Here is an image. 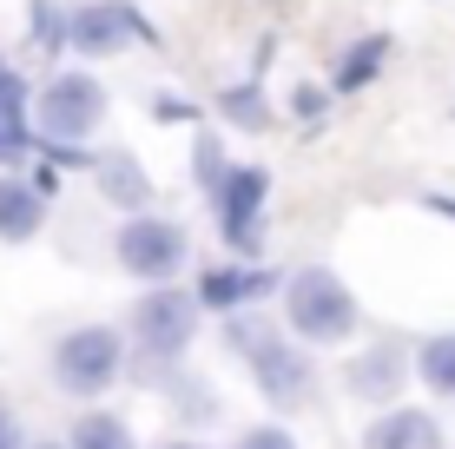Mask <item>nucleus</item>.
<instances>
[{
	"label": "nucleus",
	"mask_w": 455,
	"mask_h": 449,
	"mask_svg": "<svg viewBox=\"0 0 455 449\" xmlns=\"http://www.w3.org/2000/svg\"><path fill=\"white\" fill-rule=\"evenodd\" d=\"M271 291H284V277L271 265H205L192 298H198V311L231 317V311H251L258 298H271Z\"/></svg>",
	"instance_id": "9d476101"
},
{
	"label": "nucleus",
	"mask_w": 455,
	"mask_h": 449,
	"mask_svg": "<svg viewBox=\"0 0 455 449\" xmlns=\"http://www.w3.org/2000/svg\"><path fill=\"white\" fill-rule=\"evenodd\" d=\"M410 377H416V370H410V344H403V337H376V344H363V350L350 357L343 390H350L356 404H383V410H389Z\"/></svg>",
	"instance_id": "1a4fd4ad"
},
{
	"label": "nucleus",
	"mask_w": 455,
	"mask_h": 449,
	"mask_svg": "<svg viewBox=\"0 0 455 449\" xmlns=\"http://www.w3.org/2000/svg\"><path fill=\"white\" fill-rule=\"evenodd\" d=\"M225 344H231V357H244L251 390H258L271 410H310L317 404V364H310V350L297 344V337H284L277 317L231 311L225 317Z\"/></svg>",
	"instance_id": "f257e3e1"
},
{
	"label": "nucleus",
	"mask_w": 455,
	"mask_h": 449,
	"mask_svg": "<svg viewBox=\"0 0 455 449\" xmlns=\"http://www.w3.org/2000/svg\"><path fill=\"white\" fill-rule=\"evenodd\" d=\"M159 449H205L198 437H172V443H159Z\"/></svg>",
	"instance_id": "a878e982"
},
{
	"label": "nucleus",
	"mask_w": 455,
	"mask_h": 449,
	"mask_svg": "<svg viewBox=\"0 0 455 449\" xmlns=\"http://www.w3.org/2000/svg\"><path fill=\"white\" fill-rule=\"evenodd\" d=\"M218 119L238 132H271V100H264L258 80H238V86L218 92Z\"/></svg>",
	"instance_id": "f3484780"
},
{
	"label": "nucleus",
	"mask_w": 455,
	"mask_h": 449,
	"mask_svg": "<svg viewBox=\"0 0 455 449\" xmlns=\"http://www.w3.org/2000/svg\"><path fill=\"white\" fill-rule=\"evenodd\" d=\"M323 113H331V86L297 80V86H291V119H297V126H317Z\"/></svg>",
	"instance_id": "4be33fe9"
},
{
	"label": "nucleus",
	"mask_w": 455,
	"mask_h": 449,
	"mask_svg": "<svg viewBox=\"0 0 455 449\" xmlns=\"http://www.w3.org/2000/svg\"><path fill=\"white\" fill-rule=\"evenodd\" d=\"M284 337H297L304 350H323V344H350L356 324H363V304L356 291L343 285L331 265H297L284 277Z\"/></svg>",
	"instance_id": "7ed1b4c3"
},
{
	"label": "nucleus",
	"mask_w": 455,
	"mask_h": 449,
	"mask_svg": "<svg viewBox=\"0 0 455 449\" xmlns=\"http://www.w3.org/2000/svg\"><path fill=\"white\" fill-rule=\"evenodd\" d=\"M0 449H27V429H20V416L7 404H0Z\"/></svg>",
	"instance_id": "b1692460"
},
{
	"label": "nucleus",
	"mask_w": 455,
	"mask_h": 449,
	"mask_svg": "<svg viewBox=\"0 0 455 449\" xmlns=\"http://www.w3.org/2000/svg\"><path fill=\"white\" fill-rule=\"evenodd\" d=\"M132 350H139V383H152V390H165V377L185 364V350H192L198 337V298L185 285H146V298L132 304Z\"/></svg>",
	"instance_id": "f03ea898"
},
{
	"label": "nucleus",
	"mask_w": 455,
	"mask_h": 449,
	"mask_svg": "<svg viewBox=\"0 0 455 449\" xmlns=\"http://www.w3.org/2000/svg\"><path fill=\"white\" fill-rule=\"evenodd\" d=\"M27 34H34L40 53H67V7L60 0H34L27 7Z\"/></svg>",
	"instance_id": "aec40b11"
},
{
	"label": "nucleus",
	"mask_w": 455,
	"mask_h": 449,
	"mask_svg": "<svg viewBox=\"0 0 455 449\" xmlns=\"http://www.w3.org/2000/svg\"><path fill=\"white\" fill-rule=\"evenodd\" d=\"M264 198H271V172H264V165H231L225 185L212 192L218 238L238 258H251V265H258V252H264Z\"/></svg>",
	"instance_id": "6e6552de"
},
{
	"label": "nucleus",
	"mask_w": 455,
	"mask_h": 449,
	"mask_svg": "<svg viewBox=\"0 0 455 449\" xmlns=\"http://www.w3.org/2000/svg\"><path fill=\"white\" fill-rule=\"evenodd\" d=\"M92 185H100V198L119 205L125 219H132V212H152V172L132 152H92Z\"/></svg>",
	"instance_id": "9b49d317"
},
{
	"label": "nucleus",
	"mask_w": 455,
	"mask_h": 449,
	"mask_svg": "<svg viewBox=\"0 0 455 449\" xmlns=\"http://www.w3.org/2000/svg\"><path fill=\"white\" fill-rule=\"evenodd\" d=\"M165 397H172V423H212L218 416V390L198 377V370H172Z\"/></svg>",
	"instance_id": "dca6fc26"
},
{
	"label": "nucleus",
	"mask_w": 455,
	"mask_h": 449,
	"mask_svg": "<svg viewBox=\"0 0 455 449\" xmlns=\"http://www.w3.org/2000/svg\"><path fill=\"white\" fill-rule=\"evenodd\" d=\"M34 152V119L27 113H0V165H20Z\"/></svg>",
	"instance_id": "412c9836"
},
{
	"label": "nucleus",
	"mask_w": 455,
	"mask_h": 449,
	"mask_svg": "<svg viewBox=\"0 0 455 449\" xmlns=\"http://www.w3.org/2000/svg\"><path fill=\"white\" fill-rule=\"evenodd\" d=\"M119 377H125V331H113V324H73L53 344V390L60 397L92 404V397H106Z\"/></svg>",
	"instance_id": "39448f33"
},
{
	"label": "nucleus",
	"mask_w": 455,
	"mask_h": 449,
	"mask_svg": "<svg viewBox=\"0 0 455 449\" xmlns=\"http://www.w3.org/2000/svg\"><path fill=\"white\" fill-rule=\"evenodd\" d=\"M231 172V159H225V146H218V132H192V179H198V192H218Z\"/></svg>",
	"instance_id": "6ab92c4d"
},
{
	"label": "nucleus",
	"mask_w": 455,
	"mask_h": 449,
	"mask_svg": "<svg viewBox=\"0 0 455 449\" xmlns=\"http://www.w3.org/2000/svg\"><path fill=\"white\" fill-rule=\"evenodd\" d=\"M416 377L429 383L435 397H455V331H429L416 344Z\"/></svg>",
	"instance_id": "a211bd4d"
},
{
	"label": "nucleus",
	"mask_w": 455,
	"mask_h": 449,
	"mask_svg": "<svg viewBox=\"0 0 455 449\" xmlns=\"http://www.w3.org/2000/svg\"><path fill=\"white\" fill-rule=\"evenodd\" d=\"M46 225V198L34 192V179L0 172V245H34Z\"/></svg>",
	"instance_id": "ddd939ff"
},
{
	"label": "nucleus",
	"mask_w": 455,
	"mask_h": 449,
	"mask_svg": "<svg viewBox=\"0 0 455 449\" xmlns=\"http://www.w3.org/2000/svg\"><path fill=\"white\" fill-rule=\"evenodd\" d=\"M159 27L132 7V0H80L67 13V53H86V60H113L125 46H152Z\"/></svg>",
	"instance_id": "0eeeda50"
},
{
	"label": "nucleus",
	"mask_w": 455,
	"mask_h": 449,
	"mask_svg": "<svg viewBox=\"0 0 455 449\" xmlns=\"http://www.w3.org/2000/svg\"><path fill=\"white\" fill-rule=\"evenodd\" d=\"M389 53H396V40H389V34H356V40H343V53H337V67H331V92H363L376 73L389 67Z\"/></svg>",
	"instance_id": "4468645a"
},
{
	"label": "nucleus",
	"mask_w": 455,
	"mask_h": 449,
	"mask_svg": "<svg viewBox=\"0 0 455 449\" xmlns=\"http://www.w3.org/2000/svg\"><path fill=\"white\" fill-rule=\"evenodd\" d=\"M152 113H159V119H185V113H192V106H185V100H172V92H165V100L152 106Z\"/></svg>",
	"instance_id": "393cba45"
},
{
	"label": "nucleus",
	"mask_w": 455,
	"mask_h": 449,
	"mask_svg": "<svg viewBox=\"0 0 455 449\" xmlns=\"http://www.w3.org/2000/svg\"><path fill=\"white\" fill-rule=\"evenodd\" d=\"M67 449H139V437L119 410H80L67 429Z\"/></svg>",
	"instance_id": "2eb2a0df"
},
{
	"label": "nucleus",
	"mask_w": 455,
	"mask_h": 449,
	"mask_svg": "<svg viewBox=\"0 0 455 449\" xmlns=\"http://www.w3.org/2000/svg\"><path fill=\"white\" fill-rule=\"evenodd\" d=\"M27 449H67V443H27Z\"/></svg>",
	"instance_id": "bb28decb"
},
{
	"label": "nucleus",
	"mask_w": 455,
	"mask_h": 449,
	"mask_svg": "<svg viewBox=\"0 0 455 449\" xmlns=\"http://www.w3.org/2000/svg\"><path fill=\"white\" fill-rule=\"evenodd\" d=\"M27 119H34L40 146H86V139L106 126V86L92 80L86 67H67L34 92V113Z\"/></svg>",
	"instance_id": "20e7f679"
},
{
	"label": "nucleus",
	"mask_w": 455,
	"mask_h": 449,
	"mask_svg": "<svg viewBox=\"0 0 455 449\" xmlns=\"http://www.w3.org/2000/svg\"><path fill=\"white\" fill-rule=\"evenodd\" d=\"M231 449H297V437L284 423H251V429H238V443Z\"/></svg>",
	"instance_id": "5701e85b"
},
{
	"label": "nucleus",
	"mask_w": 455,
	"mask_h": 449,
	"mask_svg": "<svg viewBox=\"0 0 455 449\" xmlns=\"http://www.w3.org/2000/svg\"><path fill=\"white\" fill-rule=\"evenodd\" d=\"M363 449H443V416H435V410H403V404H389V410L363 429Z\"/></svg>",
	"instance_id": "f8f14e48"
},
{
	"label": "nucleus",
	"mask_w": 455,
	"mask_h": 449,
	"mask_svg": "<svg viewBox=\"0 0 455 449\" xmlns=\"http://www.w3.org/2000/svg\"><path fill=\"white\" fill-rule=\"evenodd\" d=\"M113 258L139 285H172V277L192 265V231L179 219H165V212H132V219L113 231Z\"/></svg>",
	"instance_id": "423d86ee"
}]
</instances>
